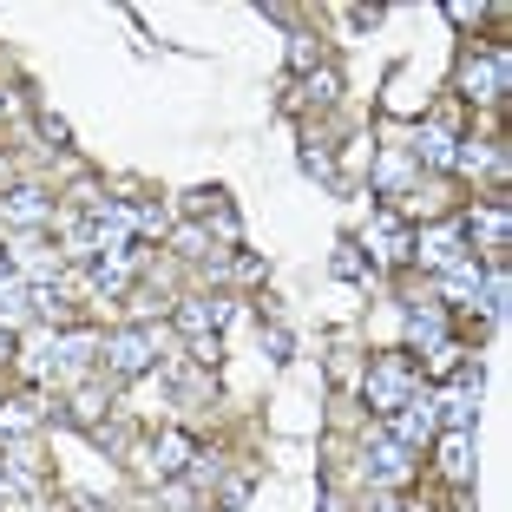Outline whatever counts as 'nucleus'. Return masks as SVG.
Returning <instances> with one entry per match:
<instances>
[{
	"label": "nucleus",
	"mask_w": 512,
	"mask_h": 512,
	"mask_svg": "<svg viewBox=\"0 0 512 512\" xmlns=\"http://www.w3.org/2000/svg\"><path fill=\"white\" fill-rule=\"evenodd\" d=\"M440 467H447V480L467 486L473 480V434H447L440 440Z\"/></svg>",
	"instance_id": "nucleus-16"
},
{
	"label": "nucleus",
	"mask_w": 512,
	"mask_h": 512,
	"mask_svg": "<svg viewBox=\"0 0 512 512\" xmlns=\"http://www.w3.org/2000/svg\"><path fill=\"white\" fill-rule=\"evenodd\" d=\"M388 434H394V440H401V447H407V453H414V447H421V440H427V434H434V401H407V407H401V414H394V427H388Z\"/></svg>",
	"instance_id": "nucleus-11"
},
{
	"label": "nucleus",
	"mask_w": 512,
	"mask_h": 512,
	"mask_svg": "<svg viewBox=\"0 0 512 512\" xmlns=\"http://www.w3.org/2000/svg\"><path fill=\"white\" fill-rule=\"evenodd\" d=\"M480 283H486V270L473 263V256H467V263H453V270H440V296L460 302V309H467V302L480 296Z\"/></svg>",
	"instance_id": "nucleus-13"
},
{
	"label": "nucleus",
	"mask_w": 512,
	"mask_h": 512,
	"mask_svg": "<svg viewBox=\"0 0 512 512\" xmlns=\"http://www.w3.org/2000/svg\"><path fill=\"white\" fill-rule=\"evenodd\" d=\"M14 270H20V263H14L7 250H0V283H14Z\"/></svg>",
	"instance_id": "nucleus-26"
},
{
	"label": "nucleus",
	"mask_w": 512,
	"mask_h": 512,
	"mask_svg": "<svg viewBox=\"0 0 512 512\" xmlns=\"http://www.w3.org/2000/svg\"><path fill=\"white\" fill-rule=\"evenodd\" d=\"M224 322H230V302H178V329L191 335V348L197 342H217Z\"/></svg>",
	"instance_id": "nucleus-7"
},
{
	"label": "nucleus",
	"mask_w": 512,
	"mask_h": 512,
	"mask_svg": "<svg viewBox=\"0 0 512 512\" xmlns=\"http://www.w3.org/2000/svg\"><path fill=\"white\" fill-rule=\"evenodd\" d=\"M106 362H112V375H145V368L158 362V335L151 329H119L106 342Z\"/></svg>",
	"instance_id": "nucleus-3"
},
{
	"label": "nucleus",
	"mask_w": 512,
	"mask_h": 512,
	"mask_svg": "<svg viewBox=\"0 0 512 512\" xmlns=\"http://www.w3.org/2000/svg\"><path fill=\"white\" fill-rule=\"evenodd\" d=\"M407 184V158H388V165H381V191H401Z\"/></svg>",
	"instance_id": "nucleus-23"
},
{
	"label": "nucleus",
	"mask_w": 512,
	"mask_h": 512,
	"mask_svg": "<svg viewBox=\"0 0 512 512\" xmlns=\"http://www.w3.org/2000/svg\"><path fill=\"white\" fill-rule=\"evenodd\" d=\"M335 276H348V283L362 276V250H355V243H342V250H335Z\"/></svg>",
	"instance_id": "nucleus-21"
},
{
	"label": "nucleus",
	"mask_w": 512,
	"mask_h": 512,
	"mask_svg": "<svg viewBox=\"0 0 512 512\" xmlns=\"http://www.w3.org/2000/svg\"><path fill=\"white\" fill-rule=\"evenodd\" d=\"M473 407H480V368H467V375L453 381V388L434 401V414L447 421V434H473Z\"/></svg>",
	"instance_id": "nucleus-4"
},
{
	"label": "nucleus",
	"mask_w": 512,
	"mask_h": 512,
	"mask_svg": "<svg viewBox=\"0 0 512 512\" xmlns=\"http://www.w3.org/2000/svg\"><path fill=\"white\" fill-rule=\"evenodd\" d=\"M263 342H270V355H276V362H283L289 348H296V342H289V329H263Z\"/></svg>",
	"instance_id": "nucleus-24"
},
{
	"label": "nucleus",
	"mask_w": 512,
	"mask_h": 512,
	"mask_svg": "<svg viewBox=\"0 0 512 512\" xmlns=\"http://www.w3.org/2000/svg\"><path fill=\"white\" fill-rule=\"evenodd\" d=\"M191 460H197V440L191 434H158V447H151V467L165 473V480H178V473H191Z\"/></svg>",
	"instance_id": "nucleus-9"
},
{
	"label": "nucleus",
	"mask_w": 512,
	"mask_h": 512,
	"mask_svg": "<svg viewBox=\"0 0 512 512\" xmlns=\"http://www.w3.org/2000/svg\"><path fill=\"white\" fill-rule=\"evenodd\" d=\"M33 421H40V401H33V394H27V401H7V407H0V434H27Z\"/></svg>",
	"instance_id": "nucleus-18"
},
{
	"label": "nucleus",
	"mask_w": 512,
	"mask_h": 512,
	"mask_svg": "<svg viewBox=\"0 0 512 512\" xmlns=\"http://www.w3.org/2000/svg\"><path fill=\"white\" fill-rule=\"evenodd\" d=\"M125 283H132V263H99L92 270V289H106V296H119Z\"/></svg>",
	"instance_id": "nucleus-19"
},
{
	"label": "nucleus",
	"mask_w": 512,
	"mask_h": 512,
	"mask_svg": "<svg viewBox=\"0 0 512 512\" xmlns=\"http://www.w3.org/2000/svg\"><path fill=\"white\" fill-rule=\"evenodd\" d=\"M362 473H368V486L394 493V486H407L414 460H407V447H401L394 434H375V440H368V453H362Z\"/></svg>",
	"instance_id": "nucleus-2"
},
{
	"label": "nucleus",
	"mask_w": 512,
	"mask_h": 512,
	"mask_svg": "<svg viewBox=\"0 0 512 512\" xmlns=\"http://www.w3.org/2000/svg\"><path fill=\"white\" fill-rule=\"evenodd\" d=\"M0 217H7V224H46L53 204H46V191H7L0 197Z\"/></svg>",
	"instance_id": "nucleus-14"
},
{
	"label": "nucleus",
	"mask_w": 512,
	"mask_h": 512,
	"mask_svg": "<svg viewBox=\"0 0 512 512\" xmlns=\"http://www.w3.org/2000/svg\"><path fill=\"white\" fill-rule=\"evenodd\" d=\"M407 342H414V348H440V342H447V316H440L434 302H421V309L407 316Z\"/></svg>",
	"instance_id": "nucleus-15"
},
{
	"label": "nucleus",
	"mask_w": 512,
	"mask_h": 512,
	"mask_svg": "<svg viewBox=\"0 0 512 512\" xmlns=\"http://www.w3.org/2000/svg\"><path fill=\"white\" fill-rule=\"evenodd\" d=\"M0 112H7V99H0Z\"/></svg>",
	"instance_id": "nucleus-28"
},
{
	"label": "nucleus",
	"mask_w": 512,
	"mask_h": 512,
	"mask_svg": "<svg viewBox=\"0 0 512 512\" xmlns=\"http://www.w3.org/2000/svg\"><path fill=\"white\" fill-rule=\"evenodd\" d=\"M92 335H60V342H53V355H46V368H86L92 362Z\"/></svg>",
	"instance_id": "nucleus-17"
},
{
	"label": "nucleus",
	"mask_w": 512,
	"mask_h": 512,
	"mask_svg": "<svg viewBox=\"0 0 512 512\" xmlns=\"http://www.w3.org/2000/svg\"><path fill=\"white\" fill-rule=\"evenodd\" d=\"M460 224H440V230H427V237H414V256H421L427 270H453V263H467V250H460Z\"/></svg>",
	"instance_id": "nucleus-6"
},
{
	"label": "nucleus",
	"mask_w": 512,
	"mask_h": 512,
	"mask_svg": "<svg viewBox=\"0 0 512 512\" xmlns=\"http://www.w3.org/2000/svg\"><path fill=\"white\" fill-rule=\"evenodd\" d=\"M362 394H368V407H375V414H401V407L414 401V375H407V362H401V355H388V362H375V368H368Z\"/></svg>",
	"instance_id": "nucleus-1"
},
{
	"label": "nucleus",
	"mask_w": 512,
	"mask_h": 512,
	"mask_svg": "<svg viewBox=\"0 0 512 512\" xmlns=\"http://www.w3.org/2000/svg\"><path fill=\"white\" fill-rule=\"evenodd\" d=\"M453 145H460V138L434 119V125H421V138H414V158H421V165H434V171H453Z\"/></svg>",
	"instance_id": "nucleus-12"
},
{
	"label": "nucleus",
	"mask_w": 512,
	"mask_h": 512,
	"mask_svg": "<svg viewBox=\"0 0 512 512\" xmlns=\"http://www.w3.org/2000/svg\"><path fill=\"white\" fill-rule=\"evenodd\" d=\"M368 250H375L381 263H407V256H414V237H407V224L394 211H375L368 217Z\"/></svg>",
	"instance_id": "nucleus-5"
},
{
	"label": "nucleus",
	"mask_w": 512,
	"mask_h": 512,
	"mask_svg": "<svg viewBox=\"0 0 512 512\" xmlns=\"http://www.w3.org/2000/svg\"><path fill=\"white\" fill-rule=\"evenodd\" d=\"M460 237L486 243V250H506V237H512V217H506V204H493V211H473L467 224H460Z\"/></svg>",
	"instance_id": "nucleus-10"
},
{
	"label": "nucleus",
	"mask_w": 512,
	"mask_h": 512,
	"mask_svg": "<svg viewBox=\"0 0 512 512\" xmlns=\"http://www.w3.org/2000/svg\"><path fill=\"white\" fill-rule=\"evenodd\" d=\"M302 171H309V178H322V184H335V165H329V151H302Z\"/></svg>",
	"instance_id": "nucleus-20"
},
{
	"label": "nucleus",
	"mask_w": 512,
	"mask_h": 512,
	"mask_svg": "<svg viewBox=\"0 0 512 512\" xmlns=\"http://www.w3.org/2000/svg\"><path fill=\"white\" fill-rule=\"evenodd\" d=\"M460 86L473 92V99H499L506 92V53H480V60L460 66Z\"/></svg>",
	"instance_id": "nucleus-8"
},
{
	"label": "nucleus",
	"mask_w": 512,
	"mask_h": 512,
	"mask_svg": "<svg viewBox=\"0 0 512 512\" xmlns=\"http://www.w3.org/2000/svg\"><path fill=\"white\" fill-rule=\"evenodd\" d=\"M0 355H7V329H0Z\"/></svg>",
	"instance_id": "nucleus-27"
},
{
	"label": "nucleus",
	"mask_w": 512,
	"mask_h": 512,
	"mask_svg": "<svg viewBox=\"0 0 512 512\" xmlns=\"http://www.w3.org/2000/svg\"><path fill=\"white\" fill-rule=\"evenodd\" d=\"M375 512H407V506H401V493H375Z\"/></svg>",
	"instance_id": "nucleus-25"
},
{
	"label": "nucleus",
	"mask_w": 512,
	"mask_h": 512,
	"mask_svg": "<svg viewBox=\"0 0 512 512\" xmlns=\"http://www.w3.org/2000/svg\"><path fill=\"white\" fill-rule=\"evenodd\" d=\"M289 66H296V73H309V66H316V46L302 40V33H296V40H289Z\"/></svg>",
	"instance_id": "nucleus-22"
}]
</instances>
